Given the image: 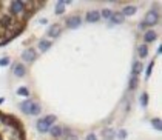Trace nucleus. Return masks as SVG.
Returning a JSON list of instances; mask_svg holds the SVG:
<instances>
[{"instance_id": "f257e3e1", "label": "nucleus", "mask_w": 162, "mask_h": 140, "mask_svg": "<svg viewBox=\"0 0 162 140\" xmlns=\"http://www.w3.org/2000/svg\"><path fill=\"white\" fill-rule=\"evenodd\" d=\"M54 122H56V115H47L37 122V129L40 132H47V131H50V128L53 126Z\"/></svg>"}, {"instance_id": "f03ea898", "label": "nucleus", "mask_w": 162, "mask_h": 140, "mask_svg": "<svg viewBox=\"0 0 162 140\" xmlns=\"http://www.w3.org/2000/svg\"><path fill=\"white\" fill-rule=\"evenodd\" d=\"M8 5H10V13L13 16H20L26 10V2H19V0H14V2H11Z\"/></svg>"}, {"instance_id": "7ed1b4c3", "label": "nucleus", "mask_w": 162, "mask_h": 140, "mask_svg": "<svg viewBox=\"0 0 162 140\" xmlns=\"http://www.w3.org/2000/svg\"><path fill=\"white\" fill-rule=\"evenodd\" d=\"M157 22H159V14H157V11H156V10L148 11V14L145 16V23H147V25H156Z\"/></svg>"}, {"instance_id": "20e7f679", "label": "nucleus", "mask_w": 162, "mask_h": 140, "mask_svg": "<svg viewBox=\"0 0 162 140\" xmlns=\"http://www.w3.org/2000/svg\"><path fill=\"white\" fill-rule=\"evenodd\" d=\"M22 59L26 60V62H34V60H36V49H33V48L25 49V51L22 52Z\"/></svg>"}, {"instance_id": "39448f33", "label": "nucleus", "mask_w": 162, "mask_h": 140, "mask_svg": "<svg viewBox=\"0 0 162 140\" xmlns=\"http://www.w3.org/2000/svg\"><path fill=\"white\" fill-rule=\"evenodd\" d=\"M99 19H100L99 11H88L87 16H85V20L88 23H96V22H99Z\"/></svg>"}, {"instance_id": "423d86ee", "label": "nucleus", "mask_w": 162, "mask_h": 140, "mask_svg": "<svg viewBox=\"0 0 162 140\" xmlns=\"http://www.w3.org/2000/svg\"><path fill=\"white\" fill-rule=\"evenodd\" d=\"M60 33H62V26H60L59 23L51 25V26H50V29H48V36H50V37H59V36H60Z\"/></svg>"}, {"instance_id": "0eeeda50", "label": "nucleus", "mask_w": 162, "mask_h": 140, "mask_svg": "<svg viewBox=\"0 0 162 140\" xmlns=\"http://www.w3.org/2000/svg\"><path fill=\"white\" fill-rule=\"evenodd\" d=\"M67 25L68 28H79L80 26V17L79 16H73L67 20Z\"/></svg>"}, {"instance_id": "6e6552de", "label": "nucleus", "mask_w": 162, "mask_h": 140, "mask_svg": "<svg viewBox=\"0 0 162 140\" xmlns=\"http://www.w3.org/2000/svg\"><path fill=\"white\" fill-rule=\"evenodd\" d=\"M110 22L114 23V25H120V23H124V16H122V13H114V14H111Z\"/></svg>"}, {"instance_id": "1a4fd4ad", "label": "nucleus", "mask_w": 162, "mask_h": 140, "mask_svg": "<svg viewBox=\"0 0 162 140\" xmlns=\"http://www.w3.org/2000/svg\"><path fill=\"white\" fill-rule=\"evenodd\" d=\"M25 72H26V69H25V66H23L22 63L14 65V74H16L17 77H23V76H25Z\"/></svg>"}, {"instance_id": "9d476101", "label": "nucleus", "mask_w": 162, "mask_h": 140, "mask_svg": "<svg viewBox=\"0 0 162 140\" xmlns=\"http://www.w3.org/2000/svg\"><path fill=\"white\" fill-rule=\"evenodd\" d=\"M31 106H33V102H31V100H25V102H22V103H20V109H22L25 114H30Z\"/></svg>"}, {"instance_id": "9b49d317", "label": "nucleus", "mask_w": 162, "mask_h": 140, "mask_svg": "<svg viewBox=\"0 0 162 140\" xmlns=\"http://www.w3.org/2000/svg\"><path fill=\"white\" fill-rule=\"evenodd\" d=\"M137 54H139V57H147L148 56V46L147 45H140L139 48H137Z\"/></svg>"}, {"instance_id": "f8f14e48", "label": "nucleus", "mask_w": 162, "mask_h": 140, "mask_svg": "<svg viewBox=\"0 0 162 140\" xmlns=\"http://www.w3.org/2000/svg\"><path fill=\"white\" fill-rule=\"evenodd\" d=\"M156 37H157V36H156V33H154V31H148V33H145V36H144L145 42H148V43H150V42H154V40H156Z\"/></svg>"}, {"instance_id": "ddd939ff", "label": "nucleus", "mask_w": 162, "mask_h": 140, "mask_svg": "<svg viewBox=\"0 0 162 140\" xmlns=\"http://www.w3.org/2000/svg\"><path fill=\"white\" fill-rule=\"evenodd\" d=\"M62 132H63V129H62L60 126H53V128L50 129V134H51L53 137H59V135H62Z\"/></svg>"}, {"instance_id": "4468645a", "label": "nucleus", "mask_w": 162, "mask_h": 140, "mask_svg": "<svg viewBox=\"0 0 162 140\" xmlns=\"http://www.w3.org/2000/svg\"><path fill=\"white\" fill-rule=\"evenodd\" d=\"M134 13H136V6H125L122 16H124V17H125V16H133Z\"/></svg>"}, {"instance_id": "2eb2a0df", "label": "nucleus", "mask_w": 162, "mask_h": 140, "mask_svg": "<svg viewBox=\"0 0 162 140\" xmlns=\"http://www.w3.org/2000/svg\"><path fill=\"white\" fill-rule=\"evenodd\" d=\"M50 46H51L50 40H45V39H43V40H40V42H39V49H40V51H47Z\"/></svg>"}, {"instance_id": "dca6fc26", "label": "nucleus", "mask_w": 162, "mask_h": 140, "mask_svg": "<svg viewBox=\"0 0 162 140\" xmlns=\"http://www.w3.org/2000/svg\"><path fill=\"white\" fill-rule=\"evenodd\" d=\"M65 5H67V2H57V3H56V14H57V16H60V14L63 13Z\"/></svg>"}, {"instance_id": "f3484780", "label": "nucleus", "mask_w": 162, "mask_h": 140, "mask_svg": "<svg viewBox=\"0 0 162 140\" xmlns=\"http://www.w3.org/2000/svg\"><path fill=\"white\" fill-rule=\"evenodd\" d=\"M140 71H142V63H140V62H136V63L133 65V76H137Z\"/></svg>"}, {"instance_id": "a211bd4d", "label": "nucleus", "mask_w": 162, "mask_h": 140, "mask_svg": "<svg viewBox=\"0 0 162 140\" xmlns=\"http://www.w3.org/2000/svg\"><path fill=\"white\" fill-rule=\"evenodd\" d=\"M40 112V106L37 105V103H34L33 102V106H31V111H30V115H37Z\"/></svg>"}, {"instance_id": "6ab92c4d", "label": "nucleus", "mask_w": 162, "mask_h": 140, "mask_svg": "<svg viewBox=\"0 0 162 140\" xmlns=\"http://www.w3.org/2000/svg\"><path fill=\"white\" fill-rule=\"evenodd\" d=\"M103 137H105L107 140H113V138H114V131H113V129H105V131H103Z\"/></svg>"}, {"instance_id": "aec40b11", "label": "nucleus", "mask_w": 162, "mask_h": 140, "mask_svg": "<svg viewBox=\"0 0 162 140\" xmlns=\"http://www.w3.org/2000/svg\"><path fill=\"white\" fill-rule=\"evenodd\" d=\"M17 94H19V95H25V97H28V95H30V91H28L25 86H22V88L17 89Z\"/></svg>"}, {"instance_id": "412c9836", "label": "nucleus", "mask_w": 162, "mask_h": 140, "mask_svg": "<svg viewBox=\"0 0 162 140\" xmlns=\"http://www.w3.org/2000/svg\"><path fill=\"white\" fill-rule=\"evenodd\" d=\"M137 86V76H133L130 80V89H134Z\"/></svg>"}, {"instance_id": "4be33fe9", "label": "nucleus", "mask_w": 162, "mask_h": 140, "mask_svg": "<svg viewBox=\"0 0 162 140\" xmlns=\"http://www.w3.org/2000/svg\"><path fill=\"white\" fill-rule=\"evenodd\" d=\"M151 123H153L154 129H157V131H160V129H162V123H160V120H159V119H154Z\"/></svg>"}, {"instance_id": "5701e85b", "label": "nucleus", "mask_w": 162, "mask_h": 140, "mask_svg": "<svg viewBox=\"0 0 162 140\" xmlns=\"http://www.w3.org/2000/svg\"><path fill=\"white\" fill-rule=\"evenodd\" d=\"M102 17H105V19L110 20V17H111V11H110V10H102Z\"/></svg>"}, {"instance_id": "b1692460", "label": "nucleus", "mask_w": 162, "mask_h": 140, "mask_svg": "<svg viewBox=\"0 0 162 140\" xmlns=\"http://www.w3.org/2000/svg\"><path fill=\"white\" fill-rule=\"evenodd\" d=\"M147 102H148V95H147V94H142V95H140V103H142V106H147Z\"/></svg>"}, {"instance_id": "393cba45", "label": "nucleus", "mask_w": 162, "mask_h": 140, "mask_svg": "<svg viewBox=\"0 0 162 140\" xmlns=\"http://www.w3.org/2000/svg\"><path fill=\"white\" fill-rule=\"evenodd\" d=\"M117 137H119V138H122V140H124V138H127V131H125V129H120V131H119V134H117Z\"/></svg>"}, {"instance_id": "a878e982", "label": "nucleus", "mask_w": 162, "mask_h": 140, "mask_svg": "<svg viewBox=\"0 0 162 140\" xmlns=\"http://www.w3.org/2000/svg\"><path fill=\"white\" fill-rule=\"evenodd\" d=\"M10 63V59L8 57H3V59H0V66H6Z\"/></svg>"}, {"instance_id": "bb28decb", "label": "nucleus", "mask_w": 162, "mask_h": 140, "mask_svg": "<svg viewBox=\"0 0 162 140\" xmlns=\"http://www.w3.org/2000/svg\"><path fill=\"white\" fill-rule=\"evenodd\" d=\"M87 140H97V137H96V134H88Z\"/></svg>"}, {"instance_id": "cd10ccee", "label": "nucleus", "mask_w": 162, "mask_h": 140, "mask_svg": "<svg viewBox=\"0 0 162 140\" xmlns=\"http://www.w3.org/2000/svg\"><path fill=\"white\" fill-rule=\"evenodd\" d=\"M151 68H153V62L150 63V66H148V69H147V79H148V76L151 74Z\"/></svg>"}, {"instance_id": "c85d7f7f", "label": "nucleus", "mask_w": 162, "mask_h": 140, "mask_svg": "<svg viewBox=\"0 0 162 140\" xmlns=\"http://www.w3.org/2000/svg\"><path fill=\"white\" fill-rule=\"evenodd\" d=\"M0 103H3V99H0Z\"/></svg>"}]
</instances>
